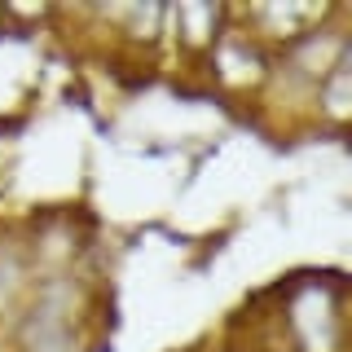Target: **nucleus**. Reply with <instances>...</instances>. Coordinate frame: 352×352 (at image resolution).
Instances as JSON below:
<instances>
[{
  "instance_id": "12",
  "label": "nucleus",
  "mask_w": 352,
  "mask_h": 352,
  "mask_svg": "<svg viewBox=\"0 0 352 352\" xmlns=\"http://www.w3.org/2000/svg\"><path fill=\"white\" fill-rule=\"evenodd\" d=\"M234 330H238V335H242V344H247V352H278V348L269 344V339H260L256 330H242V326H234Z\"/></svg>"
},
{
  "instance_id": "4",
  "label": "nucleus",
  "mask_w": 352,
  "mask_h": 352,
  "mask_svg": "<svg viewBox=\"0 0 352 352\" xmlns=\"http://www.w3.org/2000/svg\"><path fill=\"white\" fill-rule=\"evenodd\" d=\"M269 71H273V53L256 36H247L238 22H229L198 75L207 80V88L220 102H229L238 110H256L264 84H269Z\"/></svg>"
},
{
  "instance_id": "13",
  "label": "nucleus",
  "mask_w": 352,
  "mask_h": 352,
  "mask_svg": "<svg viewBox=\"0 0 352 352\" xmlns=\"http://www.w3.org/2000/svg\"><path fill=\"white\" fill-rule=\"evenodd\" d=\"M5 31H9V27H5V5H0V36H5Z\"/></svg>"
},
{
  "instance_id": "11",
  "label": "nucleus",
  "mask_w": 352,
  "mask_h": 352,
  "mask_svg": "<svg viewBox=\"0 0 352 352\" xmlns=\"http://www.w3.org/2000/svg\"><path fill=\"white\" fill-rule=\"evenodd\" d=\"M194 352H247V344H242L238 330H229V335H220V339H212V344H203V348H194Z\"/></svg>"
},
{
  "instance_id": "10",
  "label": "nucleus",
  "mask_w": 352,
  "mask_h": 352,
  "mask_svg": "<svg viewBox=\"0 0 352 352\" xmlns=\"http://www.w3.org/2000/svg\"><path fill=\"white\" fill-rule=\"evenodd\" d=\"M352 128V53L326 71V80L308 97V132L348 137Z\"/></svg>"
},
{
  "instance_id": "6",
  "label": "nucleus",
  "mask_w": 352,
  "mask_h": 352,
  "mask_svg": "<svg viewBox=\"0 0 352 352\" xmlns=\"http://www.w3.org/2000/svg\"><path fill=\"white\" fill-rule=\"evenodd\" d=\"M27 251L36 264V278H62V273H84L93 269V234L84 216L75 212H44L22 220Z\"/></svg>"
},
{
  "instance_id": "1",
  "label": "nucleus",
  "mask_w": 352,
  "mask_h": 352,
  "mask_svg": "<svg viewBox=\"0 0 352 352\" xmlns=\"http://www.w3.org/2000/svg\"><path fill=\"white\" fill-rule=\"evenodd\" d=\"M251 330L278 352H352V308L339 269H295L264 295Z\"/></svg>"
},
{
  "instance_id": "2",
  "label": "nucleus",
  "mask_w": 352,
  "mask_h": 352,
  "mask_svg": "<svg viewBox=\"0 0 352 352\" xmlns=\"http://www.w3.org/2000/svg\"><path fill=\"white\" fill-rule=\"evenodd\" d=\"M106 339V282L93 269L36 278V291L0 335V352H97Z\"/></svg>"
},
{
  "instance_id": "7",
  "label": "nucleus",
  "mask_w": 352,
  "mask_h": 352,
  "mask_svg": "<svg viewBox=\"0 0 352 352\" xmlns=\"http://www.w3.org/2000/svg\"><path fill=\"white\" fill-rule=\"evenodd\" d=\"M229 22H234V5H216V0H181V5H168V18H163V49H168L190 75H198L203 62L212 58V49L220 44Z\"/></svg>"
},
{
  "instance_id": "3",
  "label": "nucleus",
  "mask_w": 352,
  "mask_h": 352,
  "mask_svg": "<svg viewBox=\"0 0 352 352\" xmlns=\"http://www.w3.org/2000/svg\"><path fill=\"white\" fill-rule=\"evenodd\" d=\"M352 53V22L348 9L339 5L326 22H317L313 31H304L300 40H291L286 49L273 53V71L264 84L260 102L251 115L273 132H308V97L326 80V71L335 62H344Z\"/></svg>"
},
{
  "instance_id": "5",
  "label": "nucleus",
  "mask_w": 352,
  "mask_h": 352,
  "mask_svg": "<svg viewBox=\"0 0 352 352\" xmlns=\"http://www.w3.org/2000/svg\"><path fill=\"white\" fill-rule=\"evenodd\" d=\"M75 18L88 36H106L110 53L124 58H159L163 53V18L168 5L159 0H124V5H84V9H62Z\"/></svg>"
},
{
  "instance_id": "9",
  "label": "nucleus",
  "mask_w": 352,
  "mask_h": 352,
  "mask_svg": "<svg viewBox=\"0 0 352 352\" xmlns=\"http://www.w3.org/2000/svg\"><path fill=\"white\" fill-rule=\"evenodd\" d=\"M31 291H36V264L27 251L22 220H0V335L14 326Z\"/></svg>"
},
{
  "instance_id": "8",
  "label": "nucleus",
  "mask_w": 352,
  "mask_h": 352,
  "mask_svg": "<svg viewBox=\"0 0 352 352\" xmlns=\"http://www.w3.org/2000/svg\"><path fill=\"white\" fill-rule=\"evenodd\" d=\"M335 9V0H251V5H234V22L269 53H278L304 31H313L317 22H326Z\"/></svg>"
}]
</instances>
